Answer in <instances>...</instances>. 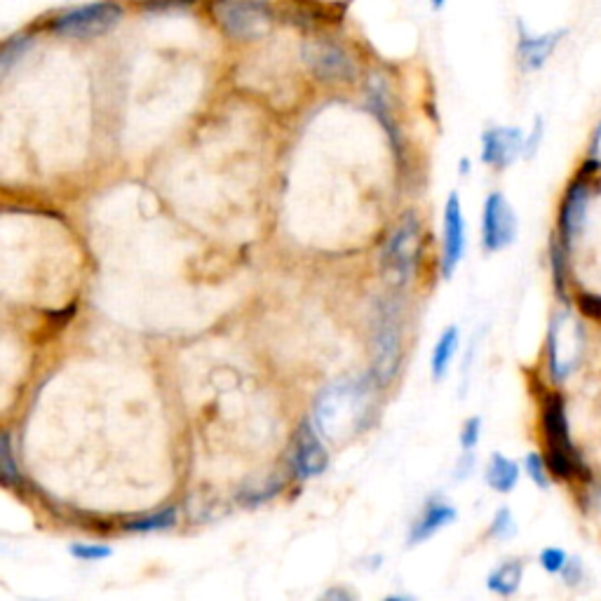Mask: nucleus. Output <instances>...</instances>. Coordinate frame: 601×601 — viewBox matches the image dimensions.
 <instances>
[{"label":"nucleus","mask_w":601,"mask_h":601,"mask_svg":"<svg viewBox=\"0 0 601 601\" xmlns=\"http://www.w3.org/2000/svg\"><path fill=\"white\" fill-rule=\"evenodd\" d=\"M369 381H341L322 390L315 402V425L329 440L360 430L369 409Z\"/></svg>","instance_id":"f257e3e1"},{"label":"nucleus","mask_w":601,"mask_h":601,"mask_svg":"<svg viewBox=\"0 0 601 601\" xmlns=\"http://www.w3.org/2000/svg\"><path fill=\"white\" fill-rule=\"evenodd\" d=\"M543 430L548 442V468L557 479H571L580 472L576 449L571 444L566 407L559 395H550L543 404Z\"/></svg>","instance_id":"f03ea898"},{"label":"nucleus","mask_w":601,"mask_h":601,"mask_svg":"<svg viewBox=\"0 0 601 601\" xmlns=\"http://www.w3.org/2000/svg\"><path fill=\"white\" fill-rule=\"evenodd\" d=\"M212 10L221 29L238 40L261 38L273 22L263 0H214Z\"/></svg>","instance_id":"7ed1b4c3"},{"label":"nucleus","mask_w":601,"mask_h":601,"mask_svg":"<svg viewBox=\"0 0 601 601\" xmlns=\"http://www.w3.org/2000/svg\"><path fill=\"white\" fill-rule=\"evenodd\" d=\"M123 19L118 3H87L54 17L52 31L66 38H94L116 29Z\"/></svg>","instance_id":"20e7f679"},{"label":"nucleus","mask_w":601,"mask_h":601,"mask_svg":"<svg viewBox=\"0 0 601 601\" xmlns=\"http://www.w3.org/2000/svg\"><path fill=\"white\" fill-rule=\"evenodd\" d=\"M517 238V216L510 202L501 193H491L484 202L482 216V242L486 252L510 247Z\"/></svg>","instance_id":"39448f33"},{"label":"nucleus","mask_w":601,"mask_h":601,"mask_svg":"<svg viewBox=\"0 0 601 601\" xmlns=\"http://www.w3.org/2000/svg\"><path fill=\"white\" fill-rule=\"evenodd\" d=\"M418 245V221L416 214H407L390 235L383 263H386L388 275L397 280V285H404L409 280L411 268H414V249Z\"/></svg>","instance_id":"423d86ee"},{"label":"nucleus","mask_w":601,"mask_h":601,"mask_svg":"<svg viewBox=\"0 0 601 601\" xmlns=\"http://www.w3.org/2000/svg\"><path fill=\"white\" fill-rule=\"evenodd\" d=\"M397 362H400V317L390 310L383 315L374 336V374L378 381L388 383L395 376Z\"/></svg>","instance_id":"0eeeda50"},{"label":"nucleus","mask_w":601,"mask_h":601,"mask_svg":"<svg viewBox=\"0 0 601 601\" xmlns=\"http://www.w3.org/2000/svg\"><path fill=\"white\" fill-rule=\"evenodd\" d=\"M526 151L524 134L519 127H491L482 137V160L486 165L505 170Z\"/></svg>","instance_id":"6e6552de"},{"label":"nucleus","mask_w":601,"mask_h":601,"mask_svg":"<svg viewBox=\"0 0 601 601\" xmlns=\"http://www.w3.org/2000/svg\"><path fill=\"white\" fill-rule=\"evenodd\" d=\"M465 254V221L458 193L449 195L447 209H444V249H442V273L451 278L456 273L458 263Z\"/></svg>","instance_id":"1a4fd4ad"},{"label":"nucleus","mask_w":601,"mask_h":601,"mask_svg":"<svg viewBox=\"0 0 601 601\" xmlns=\"http://www.w3.org/2000/svg\"><path fill=\"white\" fill-rule=\"evenodd\" d=\"M310 69L322 80H350L355 76V64L346 50L334 43H315L306 47Z\"/></svg>","instance_id":"9d476101"},{"label":"nucleus","mask_w":601,"mask_h":601,"mask_svg":"<svg viewBox=\"0 0 601 601\" xmlns=\"http://www.w3.org/2000/svg\"><path fill=\"white\" fill-rule=\"evenodd\" d=\"M329 456L324 451V444L320 437L315 435V430L308 423H303L299 428V437H296V449H294V468L296 475L301 479H310L320 472L327 470Z\"/></svg>","instance_id":"9b49d317"},{"label":"nucleus","mask_w":601,"mask_h":601,"mask_svg":"<svg viewBox=\"0 0 601 601\" xmlns=\"http://www.w3.org/2000/svg\"><path fill=\"white\" fill-rule=\"evenodd\" d=\"M564 36H566L564 29L540 33V36H531V33H526L524 29L519 31L517 52H519V62H522L524 71L543 69V64L552 57V52L557 50L559 40H562Z\"/></svg>","instance_id":"f8f14e48"},{"label":"nucleus","mask_w":601,"mask_h":601,"mask_svg":"<svg viewBox=\"0 0 601 601\" xmlns=\"http://www.w3.org/2000/svg\"><path fill=\"white\" fill-rule=\"evenodd\" d=\"M454 519H456V510L451 508L449 503H437V501L430 503L421 515V519L414 524V529H411L409 545L414 548V545L425 543V540L435 536L437 531L454 522Z\"/></svg>","instance_id":"ddd939ff"},{"label":"nucleus","mask_w":601,"mask_h":601,"mask_svg":"<svg viewBox=\"0 0 601 601\" xmlns=\"http://www.w3.org/2000/svg\"><path fill=\"white\" fill-rule=\"evenodd\" d=\"M585 200H587L585 188L580 184H573L562 207V238L566 245H571V242L578 238L580 228H583Z\"/></svg>","instance_id":"4468645a"},{"label":"nucleus","mask_w":601,"mask_h":601,"mask_svg":"<svg viewBox=\"0 0 601 601\" xmlns=\"http://www.w3.org/2000/svg\"><path fill=\"white\" fill-rule=\"evenodd\" d=\"M486 482H489L491 489L501 491V494H510L519 482V465L503 454H494L491 456L489 470H486Z\"/></svg>","instance_id":"2eb2a0df"},{"label":"nucleus","mask_w":601,"mask_h":601,"mask_svg":"<svg viewBox=\"0 0 601 601\" xmlns=\"http://www.w3.org/2000/svg\"><path fill=\"white\" fill-rule=\"evenodd\" d=\"M456 350H458V327L444 329V334L440 336V341H437L435 350H432V360H430L432 376H435L437 381H442V378L447 376L451 362H454Z\"/></svg>","instance_id":"dca6fc26"},{"label":"nucleus","mask_w":601,"mask_h":601,"mask_svg":"<svg viewBox=\"0 0 601 601\" xmlns=\"http://www.w3.org/2000/svg\"><path fill=\"white\" fill-rule=\"evenodd\" d=\"M522 573H524V566L519 562H505L498 566L489 578H486V585H489V590H494L496 594L510 597V594H515L519 590Z\"/></svg>","instance_id":"f3484780"},{"label":"nucleus","mask_w":601,"mask_h":601,"mask_svg":"<svg viewBox=\"0 0 601 601\" xmlns=\"http://www.w3.org/2000/svg\"><path fill=\"white\" fill-rule=\"evenodd\" d=\"M177 524V508H165L160 512H155L151 517H141V519H132L127 524L130 531H160V529H170V526Z\"/></svg>","instance_id":"a211bd4d"},{"label":"nucleus","mask_w":601,"mask_h":601,"mask_svg":"<svg viewBox=\"0 0 601 601\" xmlns=\"http://www.w3.org/2000/svg\"><path fill=\"white\" fill-rule=\"evenodd\" d=\"M31 47V38L29 36H15L10 38L8 43L3 45V57H0V66H3V76H8L12 66H15L19 59L29 52Z\"/></svg>","instance_id":"6ab92c4d"},{"label":"nucleus","mask_w":601,"mask_h":601,"mask_svg":"<svg viewBox=\"0 0 601 601\" xmlns=\"http://www.w3.org/2000/svg\"><path fill=\"white\" fill-rule=\"evenodd\" d=\"M524 465H526V472H529V477L533 479V482H536L540 489H548V486H550L548 461H545V458L538 456V454H529V456H526Z\"/></svg>","instance_id":"aec40b11"},{"label":"nucleus","mask_w":601,"mask_h":601,"mask_svg":"<svg viewBox=\"0 0 601 601\" xmlns=\"http://www.w3.org/2000/svg\"><path fill=\"white\" fill-rule=\"evenodd\" d=\"M69 552L80 562H99V559H108L113 555L111 548L106 545H85V543H76L71 545Z\"/></svg>","instance_id":"412c9836"},{"label":"nucleus","mask_w":601,"mask_h":601,"mask_svg":"<svg viewBox=\"0 0 601 601\" xmlns=\"http://www.w3.org/2000/svg\"><path fill=\"white\" fill-rule=\"evenodd\" d=\"M515 533H517V524H515V519H512V512L508 508L498 510L494 524H491V536L498 540H505V538L515 536Z\"/></svg>","instance_id":"4be33fe9"},{"label":"nucleus","mask_w":601,"mask_h":601,"mask_svg":"<svg viewBox=\"0 0 601 601\" xmlns=\"http://www.w3.org/2000/svg\"><path fill=\"white\" fill-rule=\"evenodd\" d=\"M566 562H569V557H566V552L559 548H548L540 552V566H543L548 573H562Z\"/></svg>","instance_id":"5701e85b"},{"label":"nucleus","mask_w":601,"mask_h":601,"mask_svg":"<svg viewBox=\"0 0 601 601\" xmlns=\"http://www.w3.org/2000/svg\"><path fill=\"white\" fill-rule=\"evenodd\" d=\"M479 430H482V418H470V421H465L463 432H461V447L463 451H472L477 447L479 442Z\"/></svg>","instance_id":"b1692460"},{"label":"nucleus","mask_w":601,"mask_h":601,"mask_svg":"<svg viewBox=\"0 0 601 601\" xmlns=\"http://www.w3.org/2000/svg\"><path fill=\"white\" fill-rule=\"evenodd\" d=\"M17 468L15 461H12V447H10V435H3V482L5 486H10L15 482Z\"/></svg>","instance_id":"393cba45"},{"label":"nucleus","mask_w":601,"mask_h":601,"mask_svg":"<svg viewBox=\"0 0 601 601\" xmlns=\"http://www.w3.org/2000/svg\"><path fill=\"white\" fill-rule=\"evenodd\" d=\"M580 306H583L585 315L601 317V299H597V296H587V294H583V296H580Z\"/></svg>","instance_id":"a878e982"},{"label":"nucleus","mask_w":601,"mask_h":601,"mask_svg":"<svg viewBox=\"0 0 601 601\" xmlns=\"http://www.w3.org/2000/svg\"><path fill=\"white\" fill-rule=\"evenodd\" d=\"M562 573H564L566 583L573 585V583H578L580 576H583V566H580L578 559H573V562H566V566H564V571H562Z\"/></svg>","instance_id":"bb28decb"},{"label":"nucleus","mask_w":601,"mask_h":601,"mask_svg":"<svg viewBox=\"0 0 601 601\" xmlns=\"http://www.w3.org/2000/svg\"><path fill=\"white\" fill-rule=\"evenodd\" d=\"M592 153L597 155V158H601V125H599V130H597V134H594V144H592Z\"/></svg>","instance_id":"cd10ccee"},{"label":"nucleus","mask_w":601,"mask_h":601,"mask_svg":"<svg viewBox=\"0 0 601 601\" xmlns=\"http://www.w3.org/2000/svg\"><path fill=\"white\" fill-rule=\"evenodd\" d=\"M444 3H447V0H430L432 10H442V8H444Z\"/></svg>","instance_id":"c85d7f7f"}]
</instances>
